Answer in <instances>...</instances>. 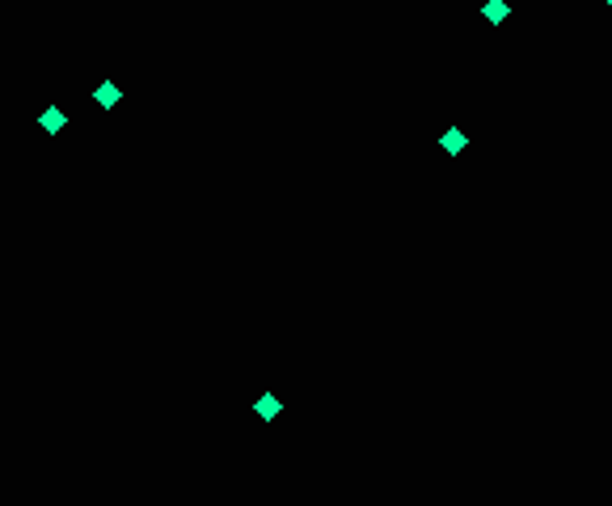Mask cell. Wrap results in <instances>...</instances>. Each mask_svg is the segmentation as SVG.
Returning a JSON list of instances; mask_svg holds the SVG:
<instances>
[{
    "mask_svg": "<svg viewBox=\"0 0 612 506\" xmlns=\"http://www.w3.org/2000/svg\"><path fill=\"white\" fill-rule=\"evenodd\" d=\"M93 101H97L101 110H110V106H118V101H123V89L106 80V84H97V89H93Z\"/></svg>",
    "mask_w": 612,
    "mask_h": 506,
    "instance_id": "cell-1",
    "label": "cell"
},
{
    "mask_svg": "<svg viewBox=\"0 0 612 506\" xmlns=\"http://www.w3.org/2000/svg\"><path fill=\"white\" fill-rule=\"evenodd\" d=\"M254 414H258V418H266V422H270V418H279V414H283V401H279V397H270V393H266V397H258V405H254Z\"/></svg>",
    "mask_w": 612,
    "mask_h": 506,
    "instance_id": "cell-4",
    "label": "cell"
},
{
    "mask_svg": "<svg viewBox=\"0 0 612 506\" xmlns=\"http://www.w3.org/2000/svg\"><path fill=\"white\" fill-rule=\"evenodd\" d=\"M482 13H486V21H490V25H503V21L511 17V4H507V0H486V8H482Z\"/></svg>",
    "mask_w": 612,
    "mask_h": 506,
    "instance_id": "cell-5",
    "label": "cell"
},
{
    "mask_svg": "<svg viewBox=\"0 0 612 506\" xmlns=\"http://www.w3.org/2000/svg\"><path fill=\"white\" fill-rule=\"evenodd\" d=\"M604 4H608V8H612V0H604Z\"/></svg>",
    "mask_w": 612,
    "mask_h": 506,
    "instance_id": "cell-6",
    "label": "cell"
},
{
    "mask_svg": "<svg viewBox=\"0 0 612 506\" xmlns=\"http://www.w3.org/2000/svg\"><path fill=\"white\" fill-rule=\"evenodd\" d=\"M439 144H444V152H448V156H461V152H465V144H469V135H465L461 127H448Z\"/></svg>",
    "mask_w": 612,
    "mask_h": 506,
    "instance_id": "cell-2",
    "label": "cell"
},
{
    "mask_svg": "<svg viewBox=\"0 0 612 506\" xmlns=\"http://www.w3.org/2000/svg\"><path fill=\"white\" fill-rule=\"evenodd\" d=\"M38 122H42V131H46V135H59V131H63V122H68V118H63V110H59V106H46V110H42V118H38Z\"/></svg>",
    "mask_w": 612,
    "mask_h": 506,
    "instance_id": "cell-3",
    "label": "cell"
}]
</instances>
